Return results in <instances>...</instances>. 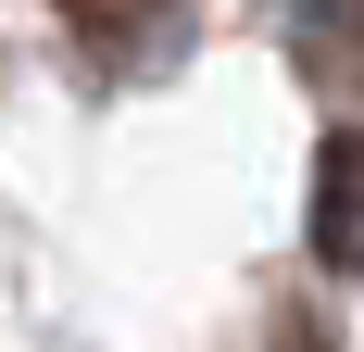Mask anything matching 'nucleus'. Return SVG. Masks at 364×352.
Wrapping results in <instances>:
<instances>
[{
    "label": "nucleus",
    "mask_w": 364,
    "mask_h": 352,
    "mask_svg": "<svg viewBox=\"0 0 364 352\" xmlns=\"http://www.w3.org/2000/svg\"><path fill=\"white\" fill-rule=\"evenodd\" d=\"M314 252H327L339 277H364V139L352 126L314 151Z\"/></svg>",
    "instance_id": "1"
},
{
    "label": "nucleus",
    "mask_w": 364,
    "mask_h": 352,
    "mask_svg": "<svg viewBox=\"0 0 364 352\" xmlns=\"http://www.w3.org/2000/svg\"><path fill=\"white\" fill-rule=\"evenodd\" d=\"M63 13H75V26H88V38H126V26H151L164 0H63Z\"/></svg>",
    "instance_id": "2"
}]
</instances>
